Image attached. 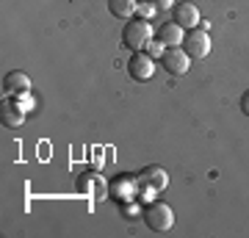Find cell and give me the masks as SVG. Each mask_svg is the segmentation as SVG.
<instances>
[{"instance_id": "10", "label": "cell", "mask_w": 249, "mask_h": 238, "mask_svg": "<svg viewBox=\"0 0 249 238\" xmlns=\"http://www.w3.org/2000/svg\"><path fill=\"white\" fill-rule=\"evenodd\" d=\"M175 22H180L183 28H199V11L194 3H178L175 6Z\"/></svg>"}, {"instance_id": "8", "label": "cell", "mask_w": 249, "mask_h": 238, "mask_svg": "<svg viewBox=\"0 0 249 238\" xmlns=\"http://www.w3.org/2000/svg\"><path fill=\"white\" fill-rule=\"evenodd\" d=\"M78 191L80 194H89V197H94V200H103L106 197V183H103V177L94 172V175H80V180H78Z\"/></svg>"}, {"instance_id": "1", "label": "cell", "mask_w": 249, "mask_h": 238, "mask_svg": "<svg viewBox=\"0 0 249 238\" xmlns=\"http://www.w3.org/2000/svg\"><path fill=\"white\" fill-rule=\"evenodd\" d=\"M152 39V25L147 19H130L122 31V42L124 47H130V50H144Z\"/></svg>"}, {"instance_id": "6", "label": "cell", "mask_w": 249, "mask_h": 238, "mask_svg": "<svg viewBox=\"0 0 249 238\" xmlns=\"http://www.w3.org/2000/svg\"><path fill=\"white\" fill-rule=\"evenodd\" d=\"M127 70H130V78L133 80H150L155 75V61H152L150 53H142V50H136L130 64H127Z\"/></svg>"}, {"instance_id": "4", "label": "cell", "mask_w": 249, "mask_h": 238, "mask_svg": "<svg viewBox=\"0 0 249 238\" xmlns=\"http://www.w3.org/2000/svg\"><path fill=\"white\" fill-rule=\"evenodd\" d=\"M183 50L188 53V58H205L211 53V36H208V31L191 28L186 34V39H183Z\"/></svg>"}, {"instance_id": "17", "label": "cell", "mask_w": 249, "mask_h": 238, "mask_svg": "<svg viewBox=\"0 0 249 238\" xmlns=\"http://www.w3.org/2000/svg\"><path fill=\"white\" fill-rule=\"evenodd\" d=\"M241 111H244V114L249 116V92L244 94V97H241Z\"/></svg>"}, {"instance_id": "3", "label": "cell", "mask_w": 249, "mask_h": 238, "mask_svg": "<svg viewBox=\"0 0 249 238\" xmlns=\"http://www.w3.org/2000/svg\"><path fill=\"white\" fill-rule=\"evenodd\" d=\"M166 185H169V175H166V169L147 166V169H142V172H139V188H142L147 197L163 191Z\"/></svg>"}, {"instance_id": "14", "label": "cell", "mask_w": 249, "mask_h": 238, "mask_svg": "<svg viewBox=\"0 0 249 238\" xmlns=\"http://www.w3.org/2000/svg\"><path fill=\"white\" fill-rule=\"evenodd\" d=\"M155 11H158V9H155V3H152V0H147V3H139V14H142L144 19H147V17H152Z\"/></svg>"}, {"instance_id": "16", "label": "cell", "mask_w": 249, "mask_h": 238, "mask_svg": "<svg viewBox=\"0 0 249 238\" xmlns=\"http://www.w3.org/2000/svg\"><path fill=\"white\" fill-rule=\"evenodd\" d=\"M163 47H166V44H152L150 42V55H160L163 53Z\"/></svg>"}, {"instance_id": "15", "label": "cell", "mask_w": 249, "mask_h": 238, "mask_svg": "<svg viewBox=\"0 0 249 238\" xmlns=\"http://www.w3.org/2000/svg\"><path fill=\"white\" fill-rule=\"evenodd\" d=\"M152 3H155V9H160V11L175 9V0H152Z\"/></svg>"}, {"instance_id": "13", "label": "cell", "mask_w": 249, "mask_h": 238, "mask_svg": "<svg viewBox=\"0 0 249 238\" xmlns=\"http://www.w3.org/2000/svg\"><path fill=\"white\" fill-rule=\"evenodd\" d=\"M108 11L119 19H133L139 11V0H108Z\"/></svg>"}, {"instance_id": "12", "label": "cell", "mask_w": 249, "mask_h": 238, "mask_svg": "<svg viewBox=\"0 0 249 238\" xmlns=\"http://www.w3.org/2000/svg\"><path fill=\"white\" fill-rule=\"evenodd\" d=\"M0 122L6 125V128H22V122H25V108L17 106V103H3Z\"/></svg>"}, {"instance_id": "7", "label": "cell", "mask_w": 249, "mask_h": 238, "mask_svg": "<svg viewBox=\"0 0 249 238\" xmlns=\"http://www.w3.org/2000/svg\"><path fill=\"white\" fill-rule=\"evenodd\" d=\"M3 89H6L9 94H14V97H25L28 92H31V78H28L25 72L14 70L3 78Z\"/></svg>"}, {"instance_id": "11", "label": "cell", "mask_w": 249, "mask_h": 238, "mask_svg": "<svg viewBox=\"0 0 249 238\" xmlns=\"http://www.w3.org/2000/svg\"><path fill=\"white\" fill-rule=\"evenodd\" d=\"M158 39L160 44H166V47H178V44H183V25L180 22H166V25H160L158 31Z\"/></svg>"}, {"instance_id": "9", "label": "cell", "mask_w": 249, "mask_h": 238, "mask_svg": "<svg viewBox=\"0 0 249 238\" xmlns=\"http://www.w3.org/2000/svg\"><path fill=\"white\" fill-rule=\"evenodd\" d=\"M111 191H114L116 197H122L124 202H130L133 197H139V177H130V175H122V177H116L114 185H111Z\"/></svg>"}, {"instance_id": "2", "label": "cell", "mask_w": 249, "mask_h": 238, "mask_svg": "<svg viewBox=\"0 0 249 238\" xmlns=\"http://www.w3.org/2000/svg\"><path fill=\"white\" fill-rule=\"evenodd\" d=\"M144 221L152 233H166L175 224V211L166 202H150L144 208Z\"/></svg>"}, {"instance_id": "5", "label": "cell", "mask_w": 249, "mask_h": 238, "mask_svg": "<svg viewBox=\"0 0 249 238\" xmlns=\"http://www.w3.org/2000/svg\"><path fill=\"white\" fill-rule=\"evenodd\" d=\"M188 64H191V58H188V53L183 47H166L160 53V67L166 72H172V75H186Z\"/></svg>"}]
</instances>
